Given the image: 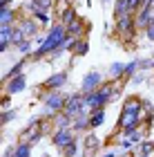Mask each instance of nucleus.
Wrapping results in <instances>:
<instances>
[{
    "mask_svg": "<svg viewBox=\"0 0 154 157\" xmlns=\"http://www.w3.org/2000/svg\"><path fill=\"white\" fill-rule=\"evenodd\" d=\"M78 137V132L74 130V128H65V130H54L52 132V146L63 151L67 144H72V141Z\"/></svg>",
    "mask_w": 154,
    "mask_h": 157,
    "instance_id": "423d86ee",
    "label": "nucleus"
},
{
    "mask_svg": "<svg viewBox=\"0 0 154 157\" xmlns=\"http://www.w3.org/2000/svg\"><path fill=\"white\" fill-rule=\"evenodd\" d=\"M125 13H130V7H127V0H116L114 5V18H121Z\"/></svg>",
    "mask_w": 154,
    "mask_h": 157,
    "instance_id": "bb28decb",
    "label": "nucleus"
},
{
    "mask_svg": "<svg viewBox=\"0 0 154 157\" xmlns=\"http://www.w3.org/2000/svg\"><path fill=\"white\" fill-rule=\"evenodd\" d=\"M134 157H154V139H143L134 148Z\"/></svg>",
    "mask_w": 154,
    "mask_h": 157,
    "instance_id": "2eb2a0df",
    "label": "nucleus"
},
{
    "mask_svg": "<svg viewBox=\"0 0 154 157\" xmlns=\"http://www.w3.org/2000/svg\"><path fill=\"white\" fill-rule=\"evenodd\" d=\"M16 117H18V110H9V108L2 110V126H7L9 121H13Z\"/></svg>",
    "mask_w": 154,
    "mask_h": 157,
    "instance_id": "7c9ffc66",
    "label": "nucleus"
},
{
    "mask_svg": "<svg viewBox=\"0 0 154 157\" xmlns=\"http://www.w3.org/2000/svg\"><path fill=\"white\" fill-rule=\"evenodd\" d=\"M74 130L76 132H87V130H92V124H89V115L87 112H83V115L78 117H74Z\"/></svg>",
    "mask_w": 154,
    "mask_h": 157,
    "instance_id": "dca6fc26",
    "label": "nucleus"
},
{
    "mask_svg": "<svg viewBox=\"0 0 154 157\" xmlns=\"http://www.w3.org/2000/svg\"><path fill=\"white\" fill-rule=\"evenodd\" d=\"M67 36H69V34H67V27L56 20V23L49 27V29H47L45 43L34 49V54L29 56V61H40V59H45V56H49L52 52H56V49H58L63 43H65V38H67Z\"/></svg>",
    "mask_w": 154,
    "mask_h": 157,
    "instance_id": "f03ea898",
    "label": "nucleus"
},
{
    "mask_svg": "<svg viewBox=\"0 0 154 157\" xmlns=\"http://www.w3.org/2000/svg\"><path fill=\"white\" fill-rule=\"evenodd\" d=\"M45 157H47V155H45Z\"/></svg>",
    "mask_w": 154,
    "mask_h": 157,
    "instance_id": "f704fd0d",
    "label": "nucleus"
},
{
    "mask_svg": "<svg viewBox=\"0 0 154 157\" xmlns=\"http://www.w3.org/2000/svg\"><path fill=\"white\" fill-rule=\"evenodd\" d=\"M56 5V0H29V2L25 5V9L29 11V16L34 11H52Z\"/></svg>",
    "mask_w": 154,
    "mask_h": 157,
    "instance_id": "9b49d317",
    "label": "nucleus"
},
{
    "mask_svg": "<svg viewBox=\"0 0 154 157\" xmlns=\"http://www.w3.org/2000/svg\"><path fill=\"white\" fill-rule=\"evenodd\" d=\"M69 7H72V5H69V0H56V5H54V11H56V18H58V16H60V13H63V11H67V9H69Z\"/></svg>",
    "mask_w": 154,
    "mask_h": 157,
    "instance_id": "c756f323",
    "label": "nucleus"
},
{
    "mask_svg": "<svg viewBox=\"0 0 154 157\" xmlns=\"http://www.w3.org/2000/svg\"><path fill=\"white\" fill-rule=\"evenodd\" d=\"M31 18L36 20L38 25H43V27H52V25H54V20H52V13H49V11H34V13H31Z\"/></svg>",
    "mask_w": 154,
    "mask_h": 157,
    "instance_id": "412c9836",
    "label": "nucleus"
},
{
    "mask_svg": "<svg viewBox=\"0 0 154 157\" xmlns=\"http://www.w3.org/2000/svg\"><path fill=\"white\" fill-rule=\"evenodd\" d=\"M83 151L87 155H94L101 151V137H96L94 132H87L85 137H83Z\"/></svg>",
    "mask_w": 154,
    "mask_h": 157,
    "instance_id": "f8f14e48",
    "label": "nucleus"
},
{
    "mask_svg": "<svg viewBox=\"0 0 154 157\" xmlns=\"http://www.w3.org/2000/svg\"><path fill=\"white\" fill-rule=\"evenodd\" d=\"M11 2V0H2V7H7V5H9Z\"/></svg>",
    "mask_w": 154,
    "mask_h": 157,
    "instance_id": "72a5a7b5",
    "label": "nucleus"
},
{
    "mask_svg": "<svg viewBox=\"0 0 154 157\" xmlns=\"http://www.w3.org/2000/svg\"><path fill=\"white\" fill-rule=\"evenodd\" d=\"M87 27H89V23H87L85 18H83V16H76L72 23L67 25V34H69L72 38H83V34L87 32Z\"/></svg>",
    "mask_w": 154,
    "mask_h": 157,
    "instance_id": "1a4fd4ad",
    "label": "nucleus"
},
{
    "mask_svg": "<svg viewBox=\"0 0 154 157\" xmlns=\"http://www.w3.org/2000/svg\"><path fill=\"white\" fill-rule=\"evenodd\" d=\"M0 25H16V13L11 11V7L7 5L0 11Z\"/></svg>",
    "mask_w": 154,
    "mask_h": 157,
    "instance_id": "393cba45",
    "label": "nucleus"
},
{
    "mask_svg": "<svg viewBox=\"0 0 154 157\" xmlns=\"http://www.w3.org/2000/svg\"><path fill=\"white\" fill-rule=\"evenodd\" d=\"M69 81V72H54L52 76L45 78V90H63Z\"/></svg>",
    "mask_w": 154,
    "mask_h": 157,
    "instance_id": "6e6552de",
    "label": "nucleus"
},
{
    "mask_svg": "<svg viewBox=\"0 0 154 157\" xmlns=\"http://www.w3.org/2000/svg\"><path fill=\"white\" fill-rule=\"evenodd\" d=\"M16 52L20 54V56H31L34 54V38H25L23 43H20V45H16Z\"/></svg>",
    "mask_w": 154,
    "mask_h": 157,
    "instance_id": "b1692460",
    "label": "nucleus"
},
{
    "mask_svg": "<svg viewBox=\"0 0 154 157\" xmlns=\"http://www.w3.org/2000/svg\"><path fill=\"white\" fill-rule=\"evenodd\" d=\"M103 157H116V153H114V151H107V153H105Z\"/></svg>",
    "mask_w": 154,
    "mask_h": 157,
    "instance_id": "473e14b6",
    "label": "nucleus"
},
{
    "mask_svg": "<svg viewBox=\"0 0 154 157\" xmlns=\"http://www.w3.org/2000/svg\"><path fill=\"white\" fill-rule=\"evenodd\" d=\"M145 38H148V40H152V43H154V18L150 20V25H148V27H145Z\"/></svg>",
    "mask_w": 154,
    "mask_h": 157,
    "instance_id": "2f4dec72",
    "label": "nucleus"
},
{
    "mask_svg": "<svg viewBox=\"0 0 154 157\" xmlns=\"http://www.w3.org/2000/svg\"><path fill=\"white\" fill-rule=\"evenodd\" d=\"M60 153H63V157H76V155L81 153V137H76L72 144H67Z\"/></svg>",
    "mask_w": 154,
    "mask_h": 157,
    "instance_id": "5701e85b",
    "label": "nucleus"
},
{
    "mask_svg": "<svg viewBox=\"0 0 154 157\" xmlns=\"http://www.w3.org/2000/svg\"><path fill=\"white\" fill-rule=\"evenodd\" d=\"M76 16H78V13H76V9H74V7H69V9L67 11H63L60 13V16H58V23H63V25H69V23H72V20L76 18Z\"/></svg>",
    "mask_w": 154,
    "mask_h": 157,
    "instance_id": "cd10ccee",
    "label": "nucleus"
},
{
    "mask_svg": "<svg viewBox=\"0 0 154 157\" xmlns=\"http://www.w3.org/2000/svg\"><path fill=\"white\" fill-rule=\"evenodd\" d=\"M27 88V76L25 74H18V76H13V78H7L5 81V88H2V94H18V92H23Z\"/></svg>",
    "mask_w": 154,
    "mask_h": 157,
    "instance_id": "0eeeda50",
    "label": "nucleus"
},
{
    "mask_svg": "<svg viewBox=\"0 0 154 157\" xmlns=\"http://www.w3.org/2000/svg\"><path fill=\"white\" fill-rule=\"evenodd\" d=\"M105 83V74L98 72V70H92V72H87L85 76H83V81H81V92L83 94H89V92H94V90H98L101 85Z\"/></svg>",
    "mask_w": 154,
    "mask_h": 157,
    "instance_id": "39448f33",
    "label": "nucleus"
},
{
    "mask_svg": "<svg viewBox=\"0 0 154 157\" xmlns=\"http://www.w3.org/2000/svg\"><path fill=\"white\" fill-rule=\"evenodd\" d=\"M107 76L112 78V81H123V78H125V63H118V61L112 63Z\"/></svg>",
    "mask_w": 154,
    "mask_h": 157,
    "instance_id": "6ab92c4d",
    "label": "nucleus"
},
{
    "mask_svg": "<svg viewBox=\"0 0 154 157\" xmlns=\"http://www.w3.org/2000/svg\"><path fill=\"white\" fill-rule=\"evenodd\" d=\"M74 126V117H69L65 110L63 112H56L52 117V128L54 130H65V128H72Z\"/></svg>",
    "mask_w": 154,
    "mask_h": 157,
    "instance_id": "9d476101",
    "label": "nucleus"
},
{
    "mask_svg": "<svg viewBox=\"0 0 154 157\" xmlns=\"http://www.w3.org/2000/svg\"><path fill=\"white\" fill-rule=\"evenodd\" d=\"M65 112L69 117H78V115H83V112H92V108L87 105V99H85V94H83L81 90H76V92H72V94H67V105H65Z\"/></svg>",
    "mask_w": 154,
    "mask_h": 157,
    "instance_id": "20e7f679",
    "label": "nucleus"
},
{
    "mask_svg": "<svg viewBox=\"0 0 154 157\" xmlns=\"http://www.w3.org/2000/svg\"><path fill=\"white\" fill-rule=\"evenodd\" d=\"M87 52H89V43H87V38H76L74 45H72V49H69V54H72V56H85Z\"/></svg>",
    "mask_w": 154,
    "mask_h": 157,
    "instance_id": "f3484780",
    "label": "nucleus"
},
{
    "mask_svg": "<svg viewBox=\"0 0 154 157\" xmlns=\"http://www.w3.org/2000/svg\"><path fill=\"white\" fill-rule=\"evenodd\" d=\"M43 112H40V117H47L52 119L56 112H63L67 105V94L63 90H47L43 94Z\"/></svg>",
    "mask_w": 154,
    "mask_h": 157,
    "instance_id": "7ed1b4c3",
    "label": "nucleus"
},
{
    "mask_svg": "<svg viewBox=\"0 0 154 157\" xmlns=\"http://www.w3.org/2000/svg\"><path fill=\"white\" fill-rule=\"evenodd\" d=\"M31 148L29 144H23V141H16V153H13V157H31Z\"/></svg>",
    "mask_w": 154,
    "mask_h": 157,
    "instance_id": "a878e982",
    "label": "nucleus"
},
{
    "mask_svg": "<svg viewBox=\"0 0 154 157\" xmlns=\"http://www.w3.org/2000/svg\"><path fill=\"white\" fill-rule=\"evenodd\" d=\"M105 117H107L105 108H98V110H92V112H89V124H92V130H96V128H101V126L105 124Z\"/></svg>",
    "mask_w": 154,
    "mask_h": 157,
    "instance_id": "a211bd4d",
    "label": "nucleus"
},
{
    "mask_svg": "<svg viewBox=\"0 0 154 157\" xmlns=\"http://www.w3.org/2000/svg\"><path fill=\"white\" fill-rule=\"evenodd\" d=\"M16 25L27 34V38H36V36H38V27H40V25H38L34 18H20Z\"/></svg>",
    "mask_w": 154,
    "mask_h": 157,
    "instance_id": "ddd939ff",
    "label": "nucleus"
},
{
    "mask_svg": "<svg viewBox=\"0 0 154 157\" xmlns=\"http://www.w3.org/2000/svg\"><path fill=\"white\" fill-rule=\"evenodd\" d=\"M11 32H13V25H0V52L7 54L13 43H11Z\"/></svg>",
    "mask_w": 154,
    "mask_h": 157,
    "instance_id": "4468645a",
    "label": "nucleus"
},
{
    "mask_svg": "<svg viewBox=\"0 0 154 157\" xmlns=\"http://www.w3.org/2000/svg\"><path fill=\"white\" fill-rule=\"evenodd\" d=\"M27 63H29V56H27V59L23 56V59H20V61L16 63V65H13V67L9 70V72L5 74V81H7V78H13V76H18V74H25V65H27Z\"/></svg>",
    "mask_w": 154,
    "mask_h": 157,
    "instance_id": "aec40b11",
    "label": "nucleus"
},
{
    "mask_svg": "<svg viewBox=\"0 0 154 157\" xmlns=\"http://www.w3.org/2000/svg\"><path fill=\"white\" fill-rule=\"evenodd\" d=\"M136 72H141V59H134V61L125 63V78H123V81H130Z\"/></svg>",
    "mask_w": 154,
    "mask_h": 157,
    "instance_id": "4be33fe9",
    "label": "nucleus"
},
{
    "mask_svg": "<svg viewBox=\"0 0 154 157\" xmlns=\"http://www.w3.org/2000/svg\"><path fill=\"white\" fill-rule=\"evenodd\" d=\"M25 38H27V34H25L23 29H20L18 25H13V32H11V43H13V47L20 45V43H23Z\"/></svg>",
    "mask_w": 154,
    "mask_h": 157,
    "instance_id": "c85d7f7f",
    "label": "nucleus"
},
{
    "mask_svg": "<svg viewBox=\"0 0 154 157\" xmlns=\"http://www.w3.org/2000/svg\"><path fill=\"white\" fill-rule=\"evenodd\" d=\"M141 108H143V99L141 97H136V94L125 97V101L121 105V115H118V121H116V130L127 132V130H134V128L143 126Z\"/></svg>",
    "mask_w": 154,
    "mask_h": 157,
    "instance_id": "f257e3e1",
    "label": "nucleus"
}]
</instances>
